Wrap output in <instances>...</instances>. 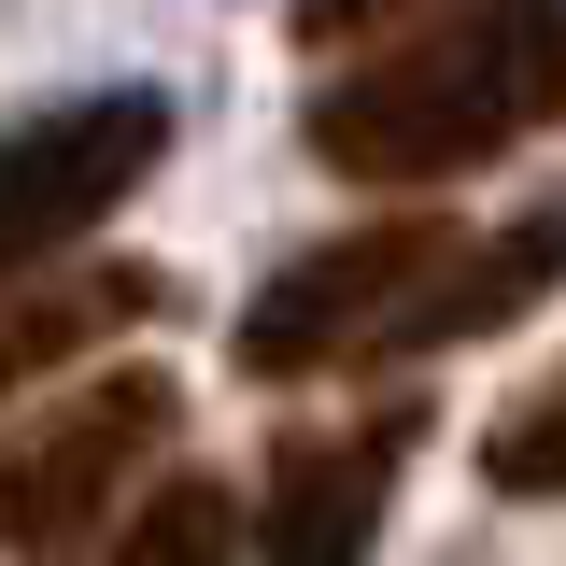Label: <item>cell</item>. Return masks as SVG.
Instances as JSON below:
<instances>
[{
    "label": "cell",
    "mask_w": 566,
    "mask_h": 566,
    "mask_svg": "<svg viewBox=\"0 0 566 566\" xmlns=\"http://www.w3.org/2000/svg\"><path fill=\"white\" fill-rule=\"evenodd\" d=\"M312 170L340 185H468L510 142L566 128V0H424L312 85Z\"/></svg>",
    "instance_id": "6da1fadb"
},
{
    "label": "cell",
    "mask_w": 566,
    "mask_h": 566,
    "mask_svg": "<svg viewBox=\"0 0 566 566\" xmlns=\"http://www.w3.org/2000/svg\"><path fill=\"white\" fill-rule=\"evenodd\" d=\"M453 283H468V227H439V212L297 241V270L241 297V382H326V368H397V354L468 340Z\"/></svg>",
    "instance_id": "7a4b0ae2"
},
{
    "label": "cell",
    "mask_w": 566,
    "mask_h": 566,
    "mask_svg": "<svg viewBox=\"0 0 566 566\" xmlns=\"http://www.w3.org/2000/svg\"><path fill=\"white\" fill-rule=\"evenodd\" d=\"M170 439H185V382H170V368H99V382H71L43 424L0 439V553L57 566L142 468H170Z\"/></svg>",
    "instance_id": "3957f363"
},
{
    "label": "cell",
    "mask_w": 566,
    "mask_h": 566,
    "mask_svg": "<svg viewBox=\"0 0 566 566\" xmlns=\"http://www.w3.org/2000/svg\"><path fill=\"white\" fill-rule=\"evenodd\" d=\"M170 156V99L156 85H99V99H43L0 128V283L57 270L71 241H99L114 212L156 185Z\"/></svg>",
    "instance_id": "277c9868"
},
{
    "label": "cell",
    "mask_w": 566,
    "mask_h": 566,
    "mask_svg": "<svg viewBox=\"0 0 566 566\" xmlns=\"http://www.w3.org/2000/svg\"><path fill=\"white\" fill-rule=\"evenodd\" d=\"M411 453H424V397H382L354 424H297L270 453V482H255V553L270 566H368Z\"/></svg>",
    "instance_id": "5b68a950"
},
{
    "label": "cell",
    "mask_w": 566,
    "mask_h": 566,
    "mask_svg": "<svg viewBox=\"0 0 566 566\" xmlns=\"http://www.w3.org/2000/svg\"><path fill=\"white\" fill-rule=\"evenodd\" d=\"M170 312V270H71V283H43V297H14L0 312V411L29 397V382H57L71 354H99V340H128V326H156Z\"/></svg>",
    "instance_id": "8992f818"
},
{
    "label": "cell",
    "mask_w": 566,
    "mask_h": 566,
    "mask_svg": "<svg viewBox=\"0 0 566 566\" xmlns=\"http://www.w3.org/2000/svg\"><path fill=\"white\" fill-rule=\"evenodd\" d=\"M85 566H241V495L212 482V468H170L114 524V553H85Z\"/></svg>",
    "instance_id": "52a82bcc"
},
{
    "label": "cell",
    "mask_w": 566,
    "mask_h": 566,
    "mask_svg": "<svg viewBox=\"0 0 566 566\" xmlns=\"http://www.w3.org/2000/svg\"><path fill=\"white\" fill-rule=\"evenodd\" d=\"M482 482L495 495H566V368L524 382V397L482 424Z\"/></svg>",
    "instance_id": "ba28073f"
},
{
    "label": "cell",
    "mask_w": 566,
    "mask_h": 566,
    "mask_svg": "<svg viewBox=\"0 0 566 566\" xmlns=\"http://www.w3.org/2000/svg\"><path fill=\"white\" fill-rule=\"evenodd\" d=\"M397 14H424V0H297L283 29H297L312 57H354V43H368V29H397Z\"/></svg>",
    "instance_id": "9c48e42d"
}]
</instances>
